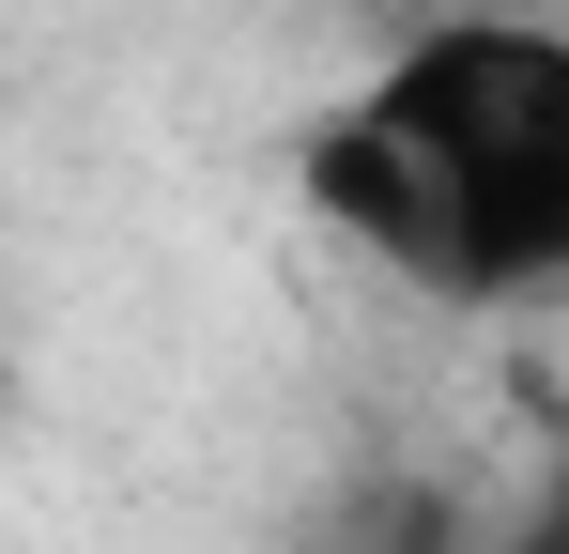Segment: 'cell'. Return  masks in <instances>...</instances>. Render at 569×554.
Listing matches in <instances>:
<instances>
[{
    "label": "cell",
    "instance_id": "1",
    "mask_svg": "<svg viewBox=\"0 0 569 554\" xmlns=\"http://www.w3.org/2000/svg\"><path fill=\"white\" fill-rule=\"evenodd\" d=\"M385 139L447 200V293H539L569 263V47L523 16H447L416 31L370 92Z\"/></svg>",
    "mask_w": 569,
    "mask_h": 554
},
{
    "label": "cell",
    "instance_id": "2",
    "mask_svg": "<svg viewBox=\"0 0 569 554\" xmlns=\"http://www.w3.org/2000/svg\"><path fill=\"white\" fill-rule=\"evenodd\" d=\"M292 185H308V216L355 231L385 277H431V293H447V200H431V170L385 139L370 108H323V123L292 139Z\"/></svg>",
    "mask_w": 569,
    "mask_h": 554
},
{
    "label": "cell",
    "instance_id": "3",
    "mask_svg": "<svg viewBox=\"0 0 569 554\" xmlns=\"http://www.w3.org/2000/svg\"><path fill=\"white\" fill-rule=\"evenodd\" d=\"M323 554H462V508H447L431 477H370V493L323 524Z\"/></svg>",
    "mask_w": 569,
    "mask_h": 554
},
{
    "label": "cell",
    "instance_id": "4",
    "mask_svg": "<svg viewBox=\"0 0 569 554\" xmlns=\"http://www.w3.org/2000/svg\"><path fill=\"white\" fill-rule=\"evenodd\" d=\"M0 385H16V355H0Z\"/></svg>",
    "mask_w": 569,
    "mask_h": 554
}]
</instances>
